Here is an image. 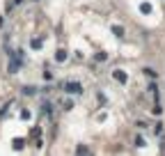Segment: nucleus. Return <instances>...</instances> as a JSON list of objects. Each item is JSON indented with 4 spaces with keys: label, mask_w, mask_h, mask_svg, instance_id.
Segmentation results:
<instances>
[{
    "label": "nucleus",
    "mask_w": 165,
    "mask_h": 156,
    "mask_svg": "<svg viewBox=\"0 0 165 156\" xmlns=\"http://www.w3.org/2000/svg\"><path fill=\"white\" fill-rule=\"evenodd\" d=\"M19 69H21V53L16 55V57H11V60H9V71H11V74H16Z\"/></svg>",
    "instance_id": "f257e3e1"
},
{
    "label": "nucleus",
    "mask_w": 165,
    "mask_h": 156,
    "mask_svg": "<svg viewBox=\"0 0 165 156\" xmlns=\"http://www.w3.org/2000/svg\"><path fill=\"white\" fill-rule=\"evenodd\" d=\"M113 78L117 80V83H122V85H126V83H128V76H126L124 71H119V69H115V71H113Z\"/></svg>",
    "instance_id": "f03ea898"
},
{
    "label": "nucleus",
    "mask_w": 165,
    "mask_h": 156,
    "mask_svg": "<svg viewBox=\"0 0 165 156\" xmlns=\"http://www.w3.org/2000/svg\"><path fill=\"white\" fill-rule=\"evenodd\" d=\"M64 90H67V92H71V94H80V92H82L80 83H74V80H71V83H67V85H64Z\"/></svg>",
    "instance_id": "7ed1b4c3"
},
{
    "label": "nucleus",
    "mask_w": 165,
    "mask_h": 156,
    "mask_svg": "<svg viewBox=\"0 0 165 156\" xmlns=\"http://www.w3.org/2000/svg\"><path fill=\"white\" fill-rule=\"evenodd\" d=\"M55 60H57V62H64V60H67V51H57V53H55Z\"/></svg>",
    "instance_id": "20e7f679"
},
{
    "label": "nucleus",
    "mask_w": 165,
    "mask_h": 156,
    "mask_svg": "<svg viewBox=\"0 0 165 156\" xmlns=\"http://www.w3.org/2000/svg\"><path fill=\"white\" fill-rule=\"evenodd\" d=\"M140 11H142V14H149V11H151V5H149V2H142V5H140Z\"/></svg>",
    "instance_id": "39448f33"
},
{
    "label": "nucleus",
    "mask_w": 165,
    "mask_h": 156,
    "mask_svg": "<svg viewBox=\"0 0 165 156\" xmlns=\"http://www.w3.org/2000/svg\"><path fill=\"white\" fill-rule=\"evenodd\" d=\"M113 32L117 34V37H124V28L122 25H113Z\"/></svg>",
    "instance_id": "423d86ee"
},
{
    "label": "nucleus",
    "mask_w": 165,
    "mask_h": 156,
    "mask_svg": "<svg viewBox=\"0 0 165 156\" xmlns=\"http://www.w3.org/2000/svg\"><path fill=\"white\" fill-rule=\"evenodd\" d=\"M30 46H32L34 51H39V48H41V39H32V42H30Z\"/></svg>",
    "instance_id": "0eeeda50"
},
{
    "label": "nucleus",
    "mask_w": 165,
    "mask_h": 156,
    "mask_svg": "<svg viewBox=\"0 0 165 156\" xmlns=\"http://www.w3.org/2000/svg\"><path fill=\"white\" fill-rule=\"evenodd\" d=\"M96 60L103 62V60H108V55H105V53H96Z\"/></svg>",
    "instance_id": "6e6552de"
},
{
    "label": "nucleus",
    "mask_w": 165,
    "mask_h": 156,
    "mask_svg": "<svg viewBox=\"0 0 165 156\" xmlns=\"http://www.w3.org/2000/svg\"><path fill=\"white\" fill-rule=\"evenodd\" d=\"M34 92H37L34 87H25V90H23V94H34Z\"/></svg>",
    "instance_id": "1a4fd4ad"
}]
</instances>
